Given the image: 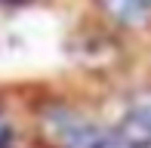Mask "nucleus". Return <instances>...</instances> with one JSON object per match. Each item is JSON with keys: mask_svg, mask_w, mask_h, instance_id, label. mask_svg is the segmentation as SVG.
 Listing matches in <instances>:
<instances>
[{"mask_svg": "<svg viewBox=\"0 0 151 148\" xmlns=\"http://www.w3.org/2000/svg\"><path fill=\"white\" fill-rule=\"evenodd\" d=\"M99 3L105 6V12L111 19H117L123 25H139L145 19V9H148L142 0H99Z\"/></svg>", "mask_w": 151, "mask_h": 148, "instance_id": "obj_2", "label": "nucleus"}, {"mask_svg": "<svg viewBox=\"0 0 151 148\" xmlns=\"http://www.w3.org/2000/svg\"><path fill=\"white\" fill-rule=\"evenodd\" d=\"M142 3H145V6H151V0H142Z\"/></svg>", "mask_w": 151, "mask_h": 148, "instance_id": "obj_3", "label": "nucleus"}, {"mask_svg": "<svg viewBox=\"0 0 151 148\" xmlns=\"http://www.w3.org/2000/svg\"><path fill=\"white\" fill-rule=\"evenodd\" d=\"M52 133L65 148H133L123 136H105L77 117H59Z\"/></svg>", "mask_w": 151, "mask_h": 148, "instance_id": "obj_1", "label": "nucleus"}]
</instances>
